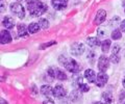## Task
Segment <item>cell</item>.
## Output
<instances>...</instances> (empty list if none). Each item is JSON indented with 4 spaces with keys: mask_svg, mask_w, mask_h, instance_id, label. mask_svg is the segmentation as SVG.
<instances>
[{
    "mask_svg": "<svg viewBox=\"0 0 125 104\" xmlns=\"http://www.w3.org/2000/svg\"><path fill=\"white\" fill-rule=\"evenodd\" d=\"M47 9V4L40 0H29L27 2V10L31 17H40L46 13Z\"/></svg>",
    "mask_w": 125,
    "mask_h": 104,
    "instance_id": "6da1fadb",
    "label": "cell"
},
{
    "mask_svg": "<svg viewBox=\"0 0 125 104\" xmlns=\"http://www.w3.org/2000/svg\"><path fill=\"white\" fill-rule=\"evenodd\" d=\"M58 63L62 65V67H65V69L69 72L73 73V74H77L79 73L81 70L80 65L77 63L75 59L73 58H69L66 55H60L58 56Z\"/></svg>",
    "mask_w": 125,
    "mask_h": 104,
    "instance_id": "7a4b0ae2",
    "label": "cell"
},
{
    "mask_svg": "<svg viewBox=\"0 0 125 104\" xmlns=\"http://www.w3.org/2000/svg\"><path fill=\"white\" fill-rule=\"evenodd\" d=\"M10 11L14 16L18 17L19 19L25 18V9L20 2H13L10 3Z\"/></svg>",
    "mask_w": 125,
    "mask_h": 104,
    "instance_id": "3957f363",
    "label": "cell"
},
{
    "mask_svg": "<svg viewBox=\"0 0 125 104\" xmlns=\"http://www.w3.org/2000/svg\"><path fill=\"white\" fill-rule=\"evenodd\" d=\"M84 51H85L84 45L83 43H79V42L73 43L71 45V47H70V52L74 56H80Z\"/></svg>",
    "mask_w": 125,
    "mask_h": 104,
    "instance_id": "277c9868",
    "label": "cell"
},
{
    "mask_svg": "<svg viewBox=\"0 0 125 104\" xmlns=\"http://www.w3.org/2000/svg\"><path fill=\"white\" fill-rule=\"evenodd\" d=\"M109 58L107 56H105L104 54H102L101 56H99L98 58V64H97V68L100 72H106L107 69L109 68Z\"/></svg>",
    "mask_w": 125,
    "mask_h": 104,
    "instance_id": "5b68a950",
    "label": "cell"
},
{
    "mask_svg": "<svg viewBox=\"0 0 125 104\" xmlns=\"http://www.w3.org/2000/svg\"><path fill=\"white\" fill-rule=\"evenodd\" d=\"M108 81V75L105 72H99L97 74V78H96V82L95 84L98 87H103L105 84Z\"/></svg>",
    "mask_w": 125,
    "mask_h": 104,
    "instance_id": "8992f818",
    "label": "cell"
},
{
    "mask_svg": "<svg viewBox=\"0 0 125 104\" xmlns=\"http://www.w3.org/2000/svg\"><path fill=\"white\" fill-rule=\"evenodd\" d=\"M53 96L57 99H62L67 96V91L62 84H57L53 88Z\"/></svg>",
    "mask_w": 125,
    "mask_h": 104,
    "instance_id": "52a82bcc",
    "label": "cell"
},
{
    "mask_svg": "<svg viewBox=\"0 0 125 104\" xmlns=\"http://www.w3.org/2000/svg\"><path fill=\"white\" fill-rule=\"evenodd\" d=\"M106 19V11L104 9H99L96 14V17L94 19V24L95 25H100L105 21Z\"/></svg>",
    "mask_w": 125,
    "mask_h": 104,
    "instance_id": "ba28073f",
    "label": "cell"
},
{
    "mask_svg": "<svg viewBox=\"0 0 125 104\" xmlns=\"http://www.w3.org/2000/svg\"><path fill=\"white\" fill-rule=\"evenodd\" d=\"M51 4L56 10H62L67 7L68 0H51Z\"/></svg>",
    "mask_w": 125,
    "mask_h": 104,
    "instance_id": "9c48e42d",
    "label": "cell"
},
{
    "mask_svg": "<svg viewBox=\"0 0 125 104\" xmlns=\"http://www.w3.org/2000/svg\"><path fill=\"white\" fill-rule=\"evenodd\" d=\"M2 25L4 26L5 29L10 30L15 27V20L10 16H5L2 19Z\"/></svg>",
    "mask_w": 125,
    "mask_h": 104,
    "instance_id": "30bf717a",
    "label": "cell"
},
{
    "mask_svg": "<svg viewBox=\"0 0 125 104\" xmlns=\"http://www.w3.org/2000/svg\"><path fill=\"white\" fill-rule=\"evenodd\" d=\"M84 78L87 79L88 82H90V83H95L96 78H97V74L92 69H88V70L84 71Z\"/></svg>",
    "mask_w": 125,
    "mask_h": 104,
    "instance_id": "8fae6325",
    "label": "cell"
},
{
    "mask_svg": "<svg viewBox=\"0 0 125 104\" xmlns=\"http://www.w3.org/2000/svg\"><path fill=\"white\" fill-rule=\"evenodd\" d=\"M0 42L1 44H9L11 42V36L9 30H1V34H0Z\"/></svg>",
    "mask_w": 125,
    "mask_h": 104,
    "instance_id": "7c38bea8",
    "label": "cell"
},
{
    "mask_svg": "<svg viewBox=\"0 0 125 104\" xmlns=\"http://www.w3.org/2000/svg\"><path fill=\"white\" fill-rule=\"evenodd\" d=\"M54 78L60 80V81H64V80H67L68 76L64 71L61 70V69L54 68Z\"/></svg>",
    "mask_w": 125,
    "mask_h": 104,
    "instance_id": "4fadbf2b",
    "label": "cell"
},
{
    "mask_svg": "<svg viewBox=\"0 0 125 104\" xmlns=\"http://www.w3.org/2000/svg\"><path fill=\"white\" fill-rule=\"evenodd\" d=\"M41 94L46 97H50L53 96V88L49 85V84H44L41 86Z\"/></svg>",
    "mask_w": 125,
    "mask_h": 104,
    "instance_id": "5bb4252c",
    "label": "cell"
},
{
    "mask_svg": "<svg viewBox=\"0 0 125 104\" xmlns=\"http://www.w3.org/2000/svg\"><path fill=\"white\" fill-rule=\"evenodd\" d=\"M17 29H18V33L19 36L21 38H25L28 36V27H26L25 24H23V23H20V24H18L17 26Z\"/></svg>",
    "mask_w": 125,
    "mask_h": 104,
    "instance_id": "9a60e30c",
    "label": "cell"
},
{
    "mask_svg": "<svg viewBox=\"0 0 125 104\" xmlns=\"http://www.w3.org/2000/svg\"><path fill=\"white\" fill-rule=\"evenodd\" d=\"M87 44L92 48H95V47H98V46H101V42L99 41L98 38L96 37H90L87 38Z\"/></svg>",
    "mask_w": 125,
    "mask_h": 104,
    "instance_id": "2e32d148",
    "label": "cell"
},
{
    "mask_svg": "<svg viewBox=\"0 0 125 104\" xmlns=\"http://www.w3.org/2000/svg\"><path fill=\"white\" fill-rule=\"evenodd\" d=\"M101 98H102V101L105 104H113V102H114V97L109 92H104L101 95Z\"/></svg>",
    "mask_w": 125,
    "mask_h": 104,
    "instance_id": "e0dca14e",
    "label": "cell"
},
{
    "mask_svg": "<svg viewBox=\"0 0 125 104\" xmlns=\"http://www.w3.org/2000/svg\"><path fill=\"white\" fill-rule=\"evenodd\" d=\"M40 29H41V26H40V24H39V23L33 22V23H30V24L28 25V32L31 33V34L37 33Z\"/></svg>",
    "mask_w": 125,
    "mask_h": 104,
    "instance_id": "ac0fdd59",
    "label": "cell"
},
{
    "mask_svg": "<svg viewBox=\"0 0 125 104\" xmlns=\"http://www.w3.org/2000/svg\"><path fill=\"white\" fill-rule=\"evenodd\" d=\"M111 46H112L111 40H104L102 43H101V50H102V52L103 53L108 52L109 49H111Z\"/></svg>",
    "mask_w": 125,
    "mask_h": 104,
    "instance_id": "d6986e66",
    "label": "cell"
},
{
    "mask_svg": "<svg viewBox=\"0 0 125 104\" xmlns=\"http://www.w3.org/2000/svg\"><path fill=\"white\" fill-rule=\"evenodd\" d=\"M121 31H122V30L119 29V28H116V29L113 30L112 36H111L113 40H115V41H117V40H120L121 37H122V33H121Z\"/></svg>",
    "mask_w": 125,
    "mask_h": 104,
    "instance_id": "ffe728a7",
    "label": "cell"
},
{
    "mask_svg": "<svg viewBox=\"0 0 125 104\" xmlns=\"http://www.w3.org/2000/svg\"><path fill=\"white\" fill-rule=\"evenodd\" d=\"M79 90H74L71 92V94H70V100H72L73 102L77 101V100H79L80 98V95H79Z\"/></svg>",
    "mask_w": 125,
    "mask_h": 104,
    "instance_id": "44dd1931",
    "label": "cell"
},
{
    "mask_svg": "<svg viewBox=\"0 0 125 104\" xmlns=\"http://www.w3.org/2000/svg\"><path fill=\"white\" fill-rule=\"evenodd\" d=\"M77 90H79L81 93H87V92L90 91V86L88 85L87 83H83V82H81L78 84V86H77Z\"/></svg>",
    "mask_w": 125,
    "mask_h": 104,
    "instance_id": "7402d4cb",
    "label": "cell"
},
{
    "mask_svg": "<svg viewBox=\"0 0 125 104\" xmlns=\"http://www.w3.org/2000/svg\"><path fill=\"white\" fill-rule=\"evenodd\" d=\"M38 23L40 24L41 29H46V28L49 27V22H48V20H46V19H44V18H41L40 20H39Z\"/></svg>",
    "mask_w": 125,
    "mask_h": 104,
    "instance_id": "603a6c76",
    "label": "cell"
},
{
    "mask_svg": "<svg viewBox=\"0 0 125 104\" xmlns=\"http://www.w3.org/2000/svg\"><path fill=\"white\" fill-rule=\"evenodd\" d=\"M109 60H111L113 64H118L119 61H120V55L111 54V57H109Z\"/></svg>",
    "mask_w": 125,
    "mask_h": 104,
    "instance_id": "cb8c5ba5",
    "label": "cell"
},
{
    "mask_svg": "<svg viewBox=\"0 0 125 104\" xmlns=\"http://www.w3.org/2000/svg\"><path fill=\"white\" fill-rule=\"evenodd\" d=\"M87 58H88L90 61H91V63H93V60L96 58V52H95V51H90V52H88Z\"/></svg>",
    "mask_w": 125,
    "mask_h": 104,
    "instance_id": "d4e9b609",
    "label": "cell"
},
{
    "mask_svg": "<svg viewBox=\"0 0 125 104\" xmlns=\"http://www.w3.org/2000/svg\"><path fill=\"white\" fill-rule=\"evenodd\" d=\"M120 50H121V47L118 45V44H116L113 46V51H112V54H116V55H119V53H120Z\"/></svg>",
    "mask_w": 125,
    "mask_h": 104,
    "instance_id": "484cf974",
    "label": "cell"
},
{
    "mask_svg": "<svg viewBox=\"0 0 125 104\" xmlns=\"http://www.w3.org/2000/svg\"><path fill=\"white\" fill-rule=\"evenodd\" d=\"M97 33H98V37H99V38H103V37L105 36V30L99 28L98 30H97Z\"/></svg>",
    "mask_w": 125,
    "mask_h": 104,
    "instance_id": "4316f807",
    "label": "cell"
},
{
    "mask_svg": "<svg viewBox=\"0 0 125 104\" xmlns=\"http://www.w3.org/2000/svg\"><path fill=\"white\" fill-rule=\"evenodd\" d=\"M120 29L122 30L123 32H125V19L120 23Z\"/></svg>",
    "mask_w": 125,
    "mask_h": 104,
    "instance_id": "83f0119b",
    "label": "cell"
},
{
    "mask_svg": "<svg viewBox=\"0 0 125 104\" xmlns=\"http://www.w3.org/2000/svg\"><path fill=\"white\" fill-rule=\"evenodd\" d=\"M43 104H55V103H54V101H52L51 99H47L43 102Z\"/></svg>",
    "mask_w": 125,
    "mask_h": 104,
    "instance_id": "f1b7e54d",
    "label": "cell"
},
{
    "mask_svg": "<svg viewBox=\"0 0 125 104\" xmlns=\"http://www.w3.org/2000/svg\"><path fill=\"white\" fill-rule=\"evenodd\" d=\"M0 104H9V103H7L6 100H4L3 98H1V100H0Z\"/></svg>",
    "mask_w": 125,
    "mask_h": 104,
    "instance_id": "f546056e",
    "label": "cell"
},
{
    "mask_svg": "<svg viewBox=\"0 0 125 104\" xmlns=\"http://www.w3.org/2000/svg\"><path fill=\"white\" fill-rule=\"evenodd\" d=\"M92 104H105V103L104 102H101V101H97V102H94Z\"/></svg>",
    "mask_w": 125,
    "mask_h": 104,
    "instance_id": "4dcf8cb0",
    "label": "cell"
},
{
    "mask_svg": "<svg viewBox=\"0 0 125 104\" xmlns=\"http://www.w3.org/2000/svg\"><path fill=\"white\" fill-rule=\"evenodd\" d=\"M122 84H123V87L125 88V76H124V78H123V81H122Z\"/></svg>",
    "mask_w": 125,
    "mask_h": 104,
    "instance_id": "1f68e13d",
    "label": "cell"
},
{
    "mask_svg": "<svg viewBox=\"0 0 125 104\" xmlns=\"http://www.w3.org/2000/svg\"><path fill=\"white\" fill-rule=\"evenodd\" d=\"M123 5H124V11H125V1H124V3H123Z\"/></svg>",
    "mask_w": 125,
    "mask_h": 104,
    "instance_id": "d6a6232c",
    "label": "cell"
},
{
    "mask_svg": "<svg viewBox=\"0 0 125 104\" xmlns=\"http://www.w3.org/2000/svg\"><path fill=\"white\" fill-rule=\"evenodd\" d=\"M17 1L19 2V1H24V0H17Z\"/></svg>",
    "mask_w": 125,
    "mask_h": 104,
    "instance_id": "836d02e7",
    "label": "cell"
}]
</instances>
